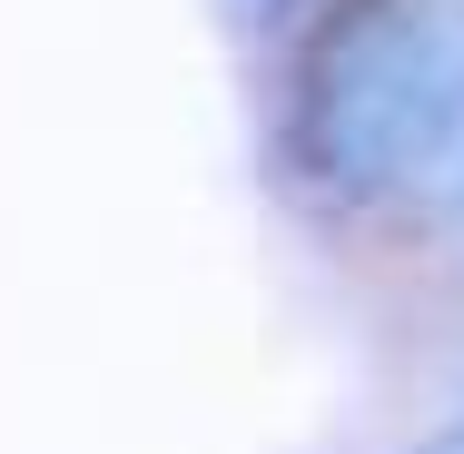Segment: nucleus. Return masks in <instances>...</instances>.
I'll return each mask as SVG.
<instances>
[{
    "label": "nucleus",
    "mask_w": 464,
    "mask_h": 454,
    "mask_svg": "<svg viewBox=\"0 0 464 454\" xmlns=\"http://www.w3.org/2000/svg\"><path fill=\"white\" fill-rule=\"evenodd\" d=\"M286 159L336 208H385L464 169V0H356L286 119Z\"/></svg>",
    "instance_id": "nucleus-1"
},
{
    "label": "nucleus",
    "mask_w": 464,
    "mask_h": 454,
    "mask_svg": "<svg viewBox=\"0 0 464 454\" xmlns=\"http://www.w3.org/2000/svg\"><path fill=\"white\" fill-rule=\"evenodd\" d=\"M445 445H455V454H464V415H455V425H445Z\"/></svg>",
    "instance_id": "nucleus-2"
}]
</instances>
